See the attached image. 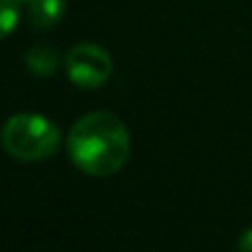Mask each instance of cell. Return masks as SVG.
I'll list each match as a JSON object with an SVG mask.
<instances>
[{"label":"cell","instance_id":"cell-1","mask_svg":"<svg viewBox=\"0 0 252 252\" xmlns=\"http://www.w3.org/2000/svg\"><path fill=\"white\" fill-rule=\"evenodd\" d=\"M69 157L82 173L111 177L124 168L130 153L128 128L109 111H93L78 120L66 137Z\"/></svg>","mask_w":252,"mask_h":252},{"label":"cell","instance_id":"cell-2","mask_svg":"<svg viewBox=\"0 0 252 252\" xmlns=\"http://www.w3.org/2000/svg\"><path fill=\"white\" fill-rule=\"evenodd\" d=\"M2 148L20 161H40L60 148L62 133L40 113H18L2 126Z\"/></svg>","mask_w":252,"mask_h":252},{"label":"cell","instance_id":"cell-3","mask_svg":"<svg viewBox=\"0 0 252 252\" xmlns=\"http://www.w3.org/2000/svg\"><path fill=\"white\" fill-rule=\"evenodd\" d=\"M66 75L75 87L97 89L106 84V80L113 73V60L109 51L100 44L80 42L66 53Z\"/></svg>","mask_w":252,"mask_h":252},{"label":"cell","instance_id":"cell-4","mask_svg":"<svg viewBox=\"0 0 252 252\" xmlns=\"http://www.w3.org/2000/svg\"><path fill=\"white\" fill-rule=\"evenodd\" d=\"M66 9V0H29L27 13L29 22L35 29H51L53 25L62 20Z\"/></svg>","mask_w":252,"mask_h":252},{"label":"cell","instance_id":"cell-5","mask_svg":"<svg viewBox=\"0 0 252 252\" xmlns=\"http://www.w3.org/2000/svg\"><path fill=\"white\" fill-rule=\"evenodd\" d=\"M25 64L31 73L47 78V75L56 73L58 66H60V53L49 44H35L25 53Z\"/></svg>","mask_w":252,"mask_h":252},{"label":"cell","instance_id":"cell-6","mask_svg":"<svg viewBox=\"0 0 252 252\" xmlns=\"http://www.w3.org/2000/svg\"><path fill=\"white\" fill-rule=\"evenodd\" d=\"M20 0H0V40L11 35L20 22Z\"/></svg>","mask_w":252,"mask_h":252},{"label":"cell","instance_id":"cell-7","mask_svg":"<svg viewBox=\"0 0 252 252\" xmlns=\"http://www.w3.org/2000/svg\"><path fill=\"white\" fill-rule=\"evenodd\" d=\"M237 248H239V252H252V228H248V230L239 237Z\"/></svg>","mask_w":252,"mask_h":252},{"label":"cell","instance_id":"cell-8","mask_svg":"<svg viewBox=\"0 0 252 252\" xmlns=\"http://www.w3.org/2000/svg\"><path fill=\"white\" fill-rule=\"evenodd\" d=\"M20 2H29V0H20Z\"/></svg>","mask_w":252,"mask_h":252}]
</instances>
